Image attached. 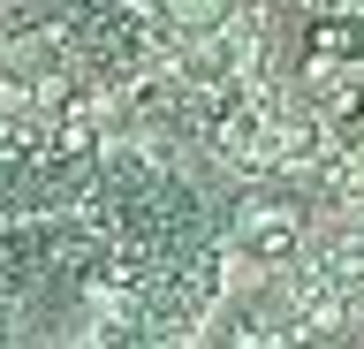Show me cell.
Listing matches in <instances>:
<instances>
[{"label": "cell", "instance_id": "6da1fadb", "mask_svg": "<svg viewBox=\"0 0 364 349\" xmlns=\"http://www.w3.org/2000/svg\"><path fill=\"white\" fill-rule=\"evenodd\" d=\"M159 8H167V23H175V31H213L228 16V0H159Z\"/></svg>", "mask_w": 364, "mask_h": 349}, {"label": "cell", "instance_id": "7a4b0ae2", "mask_svg": "<svg viewBox=\"0 0 364 349\" xmlns=\"http://www.w3.org/2000/svg\"><path fill=\"white\" fill-rule=\"evenodd\" d=\"M250 243H258V251H289V220H258Z\"/></svg>", "mask_w": 364, "mask_h": 349}]
</instances>
